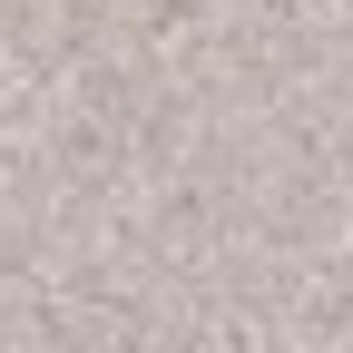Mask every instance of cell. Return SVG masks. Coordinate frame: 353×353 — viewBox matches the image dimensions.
Returning a JSON list of instances; mask_svg holds the SVG:
<instances>
[]
</instances>
